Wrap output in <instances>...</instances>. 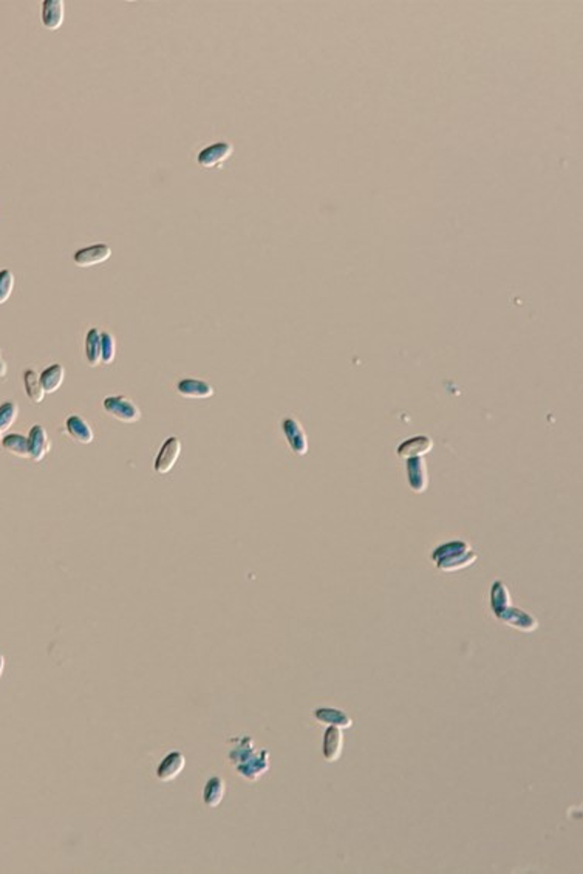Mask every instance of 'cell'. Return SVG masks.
I'll return each mask as SVG.
<instances>
[{"label":"cell","instance_id":"1","mask_svg":"<svg viewBox=\"0 0 583 874\" xmlns=\"http://www.w3.org/2000/svg\"><path fill=\"white\" fill-rule=\"evenodd\" d=\"M430 559H432V562L439 571L453 573L475 564L478 556L472 551L468 542L452 540L444 543V545H439Z\"/></svg>","mask_w":583,"mask_h":874},{"label":"cell","instance_id":"14","mask_svg":"<svg viewBox=\"0 0 583 874\" xmlns=\"http://www.w3.org/2000/svg\"><path fill=\"white\" fill-rule=\"evenodd\" d=\"M407 480L410 488L415 492H424L427 489V469L421 456L407 458Z\"/></svg>","mask_w":583,"mask_h":874},{"label":"cell","instance_id":"4","mask_svg":"<svg viewBox=\"0 0 583 874\" xmlns=\"http://www.w3.org/2000/svg\"><path fill=\"white\" fill-rule=\"evenodd\" d=\"M181 455V441L176 437L167 438L166 443L159 449L155 460V472L159 475H166L174 469L175 463L179 461Z\"/></svg>","mask_w":583,"mask_h":874},{"label":"cell","instance_id":"13","mask_svg":"<svg viewBox=\"0 0 583 874\" xmlns=\"http://www.w3.org/2000/svg\"><path fill=\"white\" fill-rule=\"evenodd\" d=\"M342 748H344L342 729L336 727V726H329L324 734V744H322V753H324L325 760L329 763L339 760L341 753H342Z\"/></svg>","mask_w":583,"mask_h":874},{"label":"cell","instance_id":"5","mask_svg":"<svg viewBox=\"0 0 583 874\" xmlns=\"http://www.w3.org/2000/svg\"><path fill=\"white\" fill-rule=\"evenodd\" d=\"M232 152H234V146L231 142L220 141V142L213 144V146L203 149L197 157V163L198 166L205 167V169H213V167L223 164L226 159H230Z\"/></svg>","mask_w":583,"mask_h":874},{"label":"cell","instance_id":"28","mask_svg":"<svg viewBox=\"0 0 583 874\" xmlns=\"http://www.w3.org/2000/svg\"><path fill=\"white\" fill-rule=\"evenodd\" d=\"M4 667H5V658H4L2 653H0V676H2V673H4Z\"/></svg>","mask_w":583,"mask_h":874},{"label":"cell","instance_id":"16","mask_svg":"<svg viewBox=\"0 0 583 874\" xmlns=\"http://www.w3.org/2000/svg\"><path fill=\"white\" fill-rule=\"evenodd\" d=\"M65 426H67L69 435L81 444H90L93 438H95L91 427L89 426V422L82 417H79V415H72V417H69Z\"/></svg>","mask_w":583,"mask_h":874},{"label":"cell","instance_id":"7","mask_svg":"<svg viewBox=\"0 0 583 874\" xmlns=\"http://www.w3.org/2000/svg\"><path fill=\"white\" fill-rule=\"evenodd\" d=\"M282 430H283L286 441H288L291 451L299 456L307 455L308 438H307L305 430H303V427L300 426V422L295 421L294 418H285L282 421Z\"/></svg>","mask_w":583,"mask_h":874},{"label":"cell","instance_id":"24","mask_svg":"<svg viewBox=\"0 0 583 874\" xmlns=\"http://www.w3.org/2000/svg\"><path fill=\"white\" fill-rule=\"evenodd\" d=\"M18 413H19V407L13 401H8L0 405V434H2V432H6L13 426L14 421L18 420Z\"/></svg>","mask_w":583,"mask_h":874},{"label":"cell","instance_id":"23","mask_svg":"<svg viewBox=\"0 0 583 874\" xmlns=\"http://www.w3.org/2000/svg\"><path fill=\"white\" fill-rule=\"evenodd\" d=\"M2 446L6 452L21 458H30L28 438L21 434H10L2 439Z\"/></svg>","mask_w":583,"mask_h":874},{"label":"cell","instance_id":"25","mask_svg":"<svg viewBox=\"0 0 583 874\" xmlns=\"http://www.w3.org/2000/svg\"><path fill=\"white\" fill-rule=\"evenodd\" d=\"M14 284H16V279L10 269L0 271V305L6 303L8 299L11 298Z\"/></svg>","mask_w":583,"mask_h":874},{"label":"cell","instance_id":"18","mask_svg":"<svg viewBox=\"0 0 583 874\" xmlns=\"http://www.w3.org/2000/svg\"><path fill=\"white\" fill-rule=\"evenodd\" d=\"M434 443L429 437H415L407 439L398 447V455L402 458H413L419 456L421 454H427L432 449Z\"/></svg>","mask_w":583,"mask_h":874},{"label":"cell","instance_id":"2","mask_svg":"<svg viewBox=\"0 0 583 874\" xmlns=\"http://www.w3.org/2000/svg\"><path fill=\"white\" fill-rule=\"evenodd\" d=\"M104 410L110 415V417H113L128 424L137 422L141 418V412L138 407L135 405L129 398H125L123 395L106 398Z\"/></svg>","mask_w":583,"mask_h":874},{"label":"cell","instance_id":"21","mask_svg":"<svg viewBox=\"0 0 583 874\" xmlns=\"http://www.w3.org/2000/svg\"><path fill=\"white\" fill-rule=\"evenodd\" d=\"M23 384H25V393H27V396L33 403L40 404L42 401H44L45 390L44 387H42L40 376L35 370H27L23 373Z\"/></svg>","mask_w":583,"mask_h":874},{"label":"cell","instance_id":"3","mask_svg":"<svg viewBox=\"0 0 583 874\" xmlns=\"http://www.w3.org/2000/svg\"><path fill=\"white\" fill-rule=\"evenodd\" d=\"M495 617L498 619V621H502L504 625L514 627V629H517L520 632H526V633L537 630V627H538V622L534 616L526 613L525 610H520L512 605L506 607L503 612L498 613Z\"/></svg>","mask_w":583,"mask_h":874},{"label":"cell","instance_id":"20","mask_svg":"<svg viewBox=\"0 0 583 874\" xmlns=\"http://www.w3.org/2000/svg\"><path fill=\"white\" fill-rule=\"evenodd\" d=\"M64 379H65V370L62 366H59V364L50 366L48 369L42 371V375H40V383L45 390V393L57 392V390L61 388Z\"/></svg>","mask_w":583,"mask_h":874},{"label":"cell","instance_id":"9","mask_svg":"<svg viewBox=\"0 0 583 874\" xmlns=\"http://www.w3.org/2000/svg\"><path fill=\"white\" fill-rule=\"evenodd\" d=\"M65 19V4L62 0H45L42 2V23L50 31L62 27Z\"/></svg>","mask_w":583,"mask_h":874},{"label":"cell","instance_id":"11","mask_svg":"<svg viewBox=\"0 0 583 874\" xmlns=\"http://www.w3.org/2000/svg\"><path fill=\"white\" fill-rule=\"evenodd\" d=\"M184 766H186L184 755L179 751H174L171 753H167L164 760L159 763V766L157 769V777L162 780V782H172V780H175L181 774Z\"/></svg>","mask_w":583,"mask_h":874},{"label":"cell","instance_id":"10","mask_svg":"<svg viewBox=\"0 0 583 874\" xmlns=\"http://www.w3.org/2000/svg\"><path fill=\"white\" fill-rule=\"evenodd\" d=\"M269 753L268 751H261L257 752L254 757H251L248 761H244L243 765L235 766L239 774L244 778L251 780V782H256L261 775L266 774V771L269 769V761H268Z\"/></svg>","mask_w":583,"mask_h":874},{"label":"cell","instance_id":"19","mask_svg":"<svg viewBox=\"0 0 583 874\" xmlns=\"http://www.w3.org/2000/svg\"><path fill=\"white\" fill-rule=\"evenodd\" d=\"M86 358L90 367H96L103 362V349H101V333L98 328L89 330L86 336Z\"/></svg>","mask_w":583,"mask_h":874},{"label":"cell","instance_id":"15","mask_svg":"<svg viewBox=\"0 0 583 874\" xmlns=\"http://www.w3.org/2000/svg\"><path fill=\"white\" fill-rule=\"evenodd\" d=\"M315 718L319 721L320 724H329V726H336V727H339V729H349L353 724L351 718L346 715L344 710L334 709V707H319V709H316Z\"/></svg>","mask_w":583,"mask_h":874},{"label":"cell","instance_id":"12","mask_svg":"<svg viewBox=\"0 0 583 874\" xmlns=\"http://www.w3.org/2000/svg\"><path fill=\"white\" fill-rule=\"evenodd\" d=\"M176 390H179V393L184 398H191V400H208L214 395V387L210 386L206 381L201 379H193V378H186L181 379L179 384H176Z\"/></svg>","mask_w":583,"mask_h":874},{"label":"cell","instance_id":"22","mask_svg":"<svg viewBox=\"0 0 583 874\" xmlns=\"http://www.w3.org/2000/svg\"><path fill=\"white\" fill-rule=\"evenodd\" d=\"M509 605H511V593L508 587H506L504 582L495 581L491 588V608H492L494 616L503 612V610Z\"/></svg>","mask_w":583,"mask_h":874},{"label":"cell","instance_id":"27","mask_svg":"<svg viewBox=\"0 0 583 874\" xmlns=\"http://www.w3.org/2000/svg\"><path fill=\"white\" fill-rule=\"evenodd\" d=\"M6 375V362L4 361L2 356H0V378H4Z\"/></svg>","mask_w":583,"mask_h":874},{"label":"cell","instance_id":"6","mask_svg":"<svg viewBox=\"0 0 583 874\" xmlns=\"http://www.w3.org/2000/svg\"><path fill=\"white\" fill-rule=\"evenodd\" d=\"M112 257V248L106 243H98L82 248L73 254V262L81 268L101 265Z\"/></svg>","mask_w":583,"mask_h":874},{"label":"cell","instance_id":"8","mask_svg":"<svg viewBox=\"0 0 583 874\" xmlns=\"http://www.w3.org/2000/svg\"><path fill=\"white\" fill-rule=\"evenodd\" d=\"M28 449H30V458L35 461H42L47 456V454L50 452V449H52V443H50L47 430L36 424V426H33L30 434H28Z\"/></svg>","mask_w":583,"mask_h":874},{"label":"cell","instance_id":"26","mask_svg":"<svg viewBox=\"0 0 583 874\" xmlns=\"http://www.w3.org/2000/svg\"><path fill=\"white\" fill-rule=\"evenodd\" d=\"M101 349H103V362L112 364L116 356V342L115 337L107 332L101 333Z\"/></svg>","mask_w":583,"mask_h":874},{"label":"cell","instance_id":"17","mask_svg":"<svg viewBox=\"0 0 583 874\" xmlns=\"http://www.w3.org/2000/svg\"><path fill=\"white\" fill-rule=\"evenodd\" d=\"M226 794V783L222 777L209 778L203 789V800L209 808H217L223 802Z\"/></svg>","mask_w":583,"mask_h":874}]
</instances>
